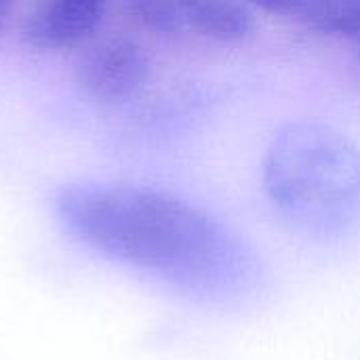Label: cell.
Masks as SVG:
<instances>
[{"label":"cell","mask_w":360,"mask_h":360,"mask_svg":"<svg viewBox=\"0 0 360 360\" xmlns=\"http://www.w3.org/2000/svg\"><path fill=\"white\" fill-rule=\"evenodd\" d=\"M57 211L95 251L194 304L232 310L264 291L266 270L255 249L221 219L171 192L72 184L59 192Z\"/></svg>","instance_id":"cell-1"},{"label":"cell","mask_w":360,"mask_h":360,"mask_svg":"<svg viewBox=\"0 0 360 360\" xmlns=\"http://www.w3.org/2000/svg\"><path fill=\"white\" fill-rule=\"evenodd\" d=\"M262 188L276 219L306 243L340 245L360 228V150L331 124L278 129L262 160Z\"/></svg>","instance_id":"cell-2"},{"label":"cell","mask_w":360,"mask_h":360,"mask_svg":"<svg viewBox=\"0 0 360 360\" xmlns=\"http://www.w3.org/2000/svg\"><path fill=\"white\" fill-rule=\"evenodd\" d=\"M150 72L152 59L141 42L108 36L93 42L76 61V84L97 103H120L146 86Z\"/></svg>","instance_id":"cell-3"},{"label":"cell","mask_w":360,"mask_h":360,"mask_svg":"<svg viewBox=\"0 0 360 360\" xmlns=\"http://www.w3.org/2000/svg\"><path fill=\"white\" fill-rule=\"evenodd\" d=\"M105 6L108 0H34L23 36L42 51L74 49L97 32Z\"/></svg>","instance_id":"cell-4"},{"label":"cell","mask_w":360,"mask_h":360,"mask_svg":"<svg viewBox=\"0 0 360 360\" xmlns=\"http://www.w3.org/2000/svg\"><path fill=\"white\" fill-rule=\"evenodd\" d=\"M179 6L184 32L205 40L240 42L255 30L253 13L243 0H179Z\"/></svg>","instance_id":"cell-5"},{"label":"cell","mask_w":360,"mask_h":360,"mask_svg":"<svg viewBox=\"0 0 360 360\" xmlns=\"http://www.w3.org/2000/svg\"><path fill=\"white\" fill-rule=\"evenodd\" d=\"M295 15L316 34L360 42V0H302Z\"/></svg>","instance_id":"cell-6"},{"label":"cell","mask_w":360,"mask_h":360,"mask_svg":"<svg viewBox=\"0 0 360 360\" xmlns=\"http://www.w3.org/2000/svg\"><path fill=\"white\" fill-rule=\"evenodd\" d=\"M131 17L156 34H179L184 32L179 0H127Z\"/></svg>","instance_id":"cell-7"},{"label":"cell","mask_w":360,"mask_h":360,"mask_svg":"<svg viewBox=\"0 0 360 360\" xmlns=\"http://www.w3.org/2000/svg\"><path fill=\"white\" fill-rule=\"evenodd\" d=\"M253 2L255 6L268 11V13H274V15H291V13H297L302 0H249Z\"/></svg>","instance_id":"cell-8"},{"label":"cell","mask_w":360,"mask_h":360,"mask_svg":"<svg viewBox=\"0 0 360 360\" xmlns=\"http://www.w3.org/2000/svg\"><path fill=\"white\" fill-rule=\"evenodd\" d=\"M15 2H17V0H0V32H2V30H4V25H6L8 15H11V11H13Z\"/></svg>","instance_id":"cell-9"}]
</instances>
